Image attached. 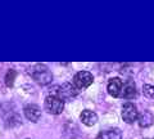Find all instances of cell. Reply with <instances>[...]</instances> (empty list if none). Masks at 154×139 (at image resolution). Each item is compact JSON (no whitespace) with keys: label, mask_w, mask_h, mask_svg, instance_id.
<instances>
[{"label":"cell","mask_w":154,"mask_h":139,"mask_svg":"<svg viewBox=\"0 0 154 139\" xmlns=\"http://www.w3.org/2000/svg\"><path fill=\"white\" fill-rule=\"evenodd\" d=\"M28 74L40 85H49L53 81V74L49 71V68L42 63H36L32 67H30Z\"/></svg>","instance_id":"6da1fadb"},{"label":"cell","mask_w":154,"mask_h":139,"mask_svg":"<svg viewBox=\"0 0 154 139\" xmlns=\"http://www.w3.org/2000/svg\"><path fill=\"white\" fill-rule=\"evenodd\" d=\"M44 107L46 111L51 115H59L63 112V109H64V100L54 94H50L45 98Z\"/></svg>","instance_id":"7a4b0ae2"},{"label":"cell","mask_w":154,"mask_h":139,"mask_svg":"<svg viewBox=\"0 0 154 139\" xmlns=\"http://www.w3.org/2000/svg\"><path fill=\"white\" fill-rule=\"evenodd\" d=\"M94 83V76L89 71H80L73 76V85L77 90H84Z\"/></svg>","instance_id":"3957f363"},{"label":"cell","mask_w":154,"mask_h":139,"mask_svg":"<svg viewBox=\"0 0 154 139\" xmlns=\"http://www.w3.org/2000/svg\"><path fill=\"white\" fill-rule=\"evenodd\" d=\"M58 90L55 93H53L54 95H57V97H59L60 99L63 100H71L73 99L77 94H79L80 90L76 89V86L73 84H69V83H64L63 85L58 86L57 88Z\"/></svg>","instance_id":"277c9868"},{"label":"cell","mask_w":154,"mask_h":139,"mask_svg":"<svg viewBox=\"0 0 154 139\" xmlns=\"http://www.w3.org/2000/svg\"><path fill=\"white\" fill-rule=\"evenodd\" d=\"M139 117V111L137 107L134 103H125L122 107V118L125 122L127 124H132L134 121H137Z\"/></svg>","instance_id":"5b68a950"},{"label":"cell","mask_w":154,"mask_h":139,"mask_svg":"<svg viewBox=\"0 0 154 139\" xmlns=\"http://www.w3.org/2000/svg\"><path fill=\"white\" fill-rule=\"evenodd\" d=\"M122 86H123V81L119 77H113V79H110L108 81L107 90H108V93L112 95V97L118 98V97H121Z\"/></svg>","instance_id":"8992f818"},{"label":"cell","mask_w":154,"mask_h":139,"mask_svg":"<svg viewBox=\"0 0 154 139\" xmlns=\"http://www.w3.org/2000/svg\"><path fill=\"white\" fill-rule=\"evenodd\" d=\"M23 112H25L26 118L32 122H37L41 117V109L38 108L36 104H28V106L25 107Z\"/></svg>","instance_id":"52a82bcc"},{"label":"cell","mask_w":154,"mask_h":139,"mask_svg":"<svg viewBox=\"0 0 154 139\" xmlns=\"http://www.w3.org/2000/svg\"><path fill=\"white\" fill-rule=\"evenodd\" d=\"M136 85L132 80H127L126 83H123L122 86V93H121V97L125 99H134L136 97Z\"/></svg>","instance_id":"ba28073f"},{"label":"cell","mask_w":154,"mask_h":139,"mask_svg":"<svg viewBox=\"0 0 154 139\" xmlns=\"http://www.w3.org/2000/svg\"><path fill=\"white\" fill-rule=\"evenodd\" d=\"M80 120L86 126H94L96 121H98V115L94 111H91V109H84L80 115Z\"/></svg>","instance_id":"9c48e42d"},{"label":"cell","mask_w":154,"mask_h":139,"mask_svg":"<svg viewBox=\"0 0 154 139\" xmlns=\"http://www.w3.org/2000/svg\"><path fill=\"white\" fill-rule=\"evenodd\" d=\"M96 139H122V134L118 129H108V130L100 131Z\"/></svg>","instance_id":"30bf717a"},{"label":"cell","mask_w":154,"mask_h":139,"mask_svg":"<svg viewBox=\"0 0 154 139\" xmlns=\"http://www.w3.org/2000/svg\"><path fill=\"white\" fill-rule=\"evenodd\" d=\"M137 121H139V125H140V128H148V126H150L152 124H153L154 117H153L152 112L144 111L141 113H139Z\"/></svg>","instance_id":"8fae6325"},{"label":"cell","mask_w":154,"mask_h":139,"mask_svg":"<svg viewBox=\"0 0 154 139\" xmlns=\"http://www.w3.org/2000/svg\"><path fill=\"white\" fill-rule=\"evenodd\" d=\"M17 77V71L14 70V68H9L8 70V72L5 75V85L8 86V88H12V86L14 85V80H16Z\"/></svg>","instance_id":"7c38bea8"},{"label":"cell","mask_w":154,"mask_h":139,"mask_svg":"<svg viewBox=\"0 0 154 139\" xmlns=\"http://www.w3.org/2000/svg\"><path fill=\"white\" fill-rule=\"evenodd\" d=\"M143 92H144V95H146L148 98H154V85L145 84L143 86Z\"/></svg>","instance_id":"4fadbf2b"},{"label":"cell","mask_w":154,"mask_h":139,"mask_svg":"<svg viewBox=\"0 0 154 139\" xmlns=\"http://www.w3.org/2000/svg\"><path fill=\"white\" fill-rule=\"evenodd\" d=\"M0 106H2V104H0Z\"/></svg>","instance_id":"5bb4252c"}]
</instances>
